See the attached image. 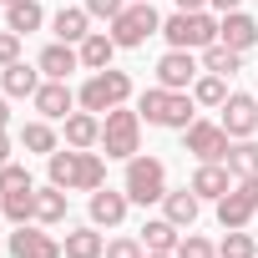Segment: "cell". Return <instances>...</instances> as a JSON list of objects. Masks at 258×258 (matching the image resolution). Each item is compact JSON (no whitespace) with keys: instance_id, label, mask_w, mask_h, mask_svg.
I'll return each instance as SVG.
<instances>
[{"instance_id":"cell-22","label":"cell","mask_w":258,"mask_h":258,"mask_svg":"<svg viewBox=\"0 0 258 258\" xmlns=\"http://www.w3.org/2000/svg\"><path fill=\"white\" fill-rule=\"evenodd\" d=\"M76 51H81V71H106V66H111V56H116L121 46L111 41V31H91Z\"/></svg>"},{"instance_id":"cell-42","label":"cell","mask_w":258,"mask_h":258,"mask_svg":"<svg viewBox=\"0 0 258 258\" xmlns=\"http://www.w3.org/2000/svg\"><path fill=\"white\" fill-rule=\"evenodd\" d=\"M0 6H16V0H0Z\"/></svg>"},{"instance_id":"cell-4","label":"cell","mask_w":258,"mask_h":258,"mask_svg":"<svg viewBox=\"0 0 258 258\" xmlns=\"http://www.w3.org/2000/svg\"><path fill=\"white\" fill-rule=\"evenodd\" d=\"M101 152L116 157V162L137 157V152H142V111H132V106H111V111L101 116Z\"/></svg>"},{"instance_id":"cell-20","label":"cell","mask_w":258,"mask_h":258,"mask_svg":"<svg viewBox=\"0 0 258 258\" xmlns=\"http://www.w3.org/2000/svg\"><path fill=\"white\" fill-rule=\"evenodd\" d=\"M91 16H86V6H61L56 16H51V31H56V41H66V46H81L91 31Z\"/></svg>"},{"instance_id":"cell-24","label":"cell","mask_w":258,"mask_h":258,"mask_svg":"<svg viewBox=\"0 0 258 258\" xmlns=\"http://www.w3.org/2000/svg\"><path fill=\"white\" fill-rule=\"evenodd\" d=\"M177 243H182L177 223H167V218H147L142 223V248L147 253H177Z\"/></svg>"},{"instance_id":"cell-1","label":"cell","mask_w":258,"mask_h":258,"mask_svg":"<svg viewBox=\"0 0 258 258\" xmlns=\"http://www.w3.org/2000/svg\"><path fill=\"white\" fill-rule=\"evenodd\" d=\"M46 172H51V182L56 187H66V192H96L101 182H106V157L101 152H81V147H56L51 157H46Z\"/></svg>"},{"instance_id":"cell-28","label":"cell","mask_w":258,"mask_h":258,"mask_svg":"<svg viewBox=\"0 0 258 258\" xmlns=\"http://www.w3.org/2000/svg\"><path fill=\"white\" fill-rule=\"evenodd\" d=\"M192 101H198V106H213V111H218V106L228 101V76H218V71H203V76L192 81Z\"/></svg>"},{"instance_id":"cell-30","label":"cell","mask_w":258,"mask_h":258,"mask_svg":"<svg viewBox=\"0 0 258 258\" xmlns=\"http://www.w3.org/2000/svg\"><path fill=\"white\" fill-rule=\"evenodd\" d=\"M21 147L51 157V152H56V126H51L46 116H41V121H26V126H21Z\"/></svg>"},{"instance_id":"cell-17","label":"cell","mask_w":258,"mask_h":258,"mask_svg":"<svg viewBox=\"0 0 258 258\" xmlns=\"http://www.w3.org/2000/svg\"><path fill=\"white\" fill-rule=\"evenodd\" d=\"M126 208H132V198L116 192V187H96V192H91V223H96V228H116V223L126 218Z\"/></svg>"},{"instance_id":"cell-7","label":"cell","mask_w":258,"mask_h":258,"mask_svg":"<svg viewBox=\"0 0 258 258\" xmlns=\"http://www.w3.org/2000/svg\"><path fill=\"white\" fill-rule=\"evenodd\" d=\"M0 213H6L16 228H21V223H36V182H31V172L16 167V162L0 167Z\"/></svg>"},{"instance_id":"cell-37","label":"cell","mask_w":258,"mask_h":258,"mask_svg":"<svg viewBox=\"0 0 258 258\" xmlns=\"http://www.w3.org/2000/svg\"><path fill=\"white\" fill-rule=\"evenodd\" d=\"M11 152H16V142H11V132H0V167L11 162Z\"/></svg>"},{"instance_id":"cell-11","label":"cell","mask_w":258,"mask_h":258,"mask_svg":"<svg viewBox=\"0 0 258 258\" xmlns=\"http://www.w3.org/2000/svg\"><path fill=\"white\" fill-rule=\"evenodd\" d=\"M6 248H11V258H66L61 238H51L46 223H21V228L11 233Z\"/></svg>"},{"instance_id":"cell-39","label":"cell","mask_w":258,"mask_h":258,"mask_svg":"<svg viewBox=\"0 0 258 258\" xmlns=\"http://www.w3.org/2000/svg\"><path fill=\"white\" fill-rule=\"evenodd\" d=\"M6 126H11V101L0 96V132H6Z\"/></svg>"},{"instance_id":"cell-40","label":"cell","mask_w":258,"mask_h":258,"mask_svg":"<svg viewBox=\"0 0 258 258\" xmlns=\"http://www.w3.org/2000/svg\"><path fill=\"white\" fill-rule=\"evenodd\" d=\"M177 11H208V0H177Z\"/></svg>"},{"instance_id":"cell-36","label":"cell","mask_w":258,"mask_h":258,"mask_svg":"<svg viewBox=\"0 0 258 258\" xmlns=\"http://www.w3.org/2000/svg\"><path fill=\"white\" fill-rule=\"evenodd\" d=\"M11 61H21V36L0 31V66H11Z\"/></svg>"},{"instance_id":"cell-35","label":"cell","mask_w":258,"mask_h":258,"mask_svg":"<svg viewBox=\"0 0 258 258\" xmlns=\"http://www.w3.org/2000/svg\"><path fill=\"white\" fill-rule=\"evenodd\" d=\"M126 11V0H86V16H96V21H116Z\"/></svg>"},{"instance_id":"cell-26","label":"cell","mask_w":258,"mask_h":258,"mask_svg":"<svg viewBox=\"0 0 258 258\" xmlns=\"http://www.w3.org/2000/svg\"><path fill=\"white\" fill-rule=\"evenodd\" d=\"M36 223H46V228L66 223V187H56V182L36 187Z\"/></svg>"},{"instance_id":"cell-15","label":"cell","mask_w":258,"mask_h":258,"mask_svg":"<svg viewBox=\"0 0 258 258\" xmlns=\"http://www.w3.org/2000/svg\"><path fill=\"white\" fill-rule=\"evenodd\" d=\"M233 182H238V177L228 172V162H198V172H192V182H187V187H192L203 203H218V198H228V192H233Z\"/></svg>"},{"instance_id":"cell-31","label":"cell","mask_w":258,"mask_h":258,"mask_svg":"<svg viewBox=\"0 0 258 258\" xmlns=\"http://www.w3.org/2000/svg\"><path fill=\"white\" fill-rule=\"evenodd\" d=\"M203 71H218V76H233V71H243V51H233V46L213 41V46L203 51Z\"/></svg>"},{"instance_id":"cell-10","label":"cell","mask_w":258,"mask_h":258,"mask_svg":"<svg viewBox=\"0 0 258 258\" xmlns=\"http://www.w3.org/2000/svg\"><path fill=\"white\" fill-rule=\"evenodd\" d=\"M233 137L223 132V121H192L182 132V152H192L198 162H228Z\"/></svg>"},{"instance_id":"cell-32","label":"cell","mask_w":258,"mask_h":258,"mask_svg":"<svg viewBox=\"0 0 258 258\" xmlns=\"http://www.w3.org/2000/svg\"><path fill=\"white\" fill-rule=\"evenodd\" d=\"M218 258H258V243L248 228H228V238L218 243Z\"/></svg>"},{"instance_id":"cell-5","label":"cell","mask_w":258,"mask_h":258,"mask_svg":"<svg viewBox=\"0 0 258 258\" xmlns=\"http://www.w3.org/2000/svg\"><path fill=\"white\" fill-rule=\"evenodd\" d=\"M121 192L132 198L137 208H147V203H162L167 198V167H162V157H126V177H121Z\"/></svg>"},{"instance_id":"cell-23","label":"cell","mask_w":258,"mask_h":258,"mask_svg":"<svg viewBox=\"0 0 258 258\" xmlns=\"http://www.w3.org/2000/svg\"><path fill=\"white\" fill-rule=\"evenodd\" d=\"M0 86H6V96H36L41 91V66H26V61L0 66Z\"/></svg>"},{"instance_id":"cell-14","label":"cell","mask_w":258,"mask_h":258,"mask_svg":"<svg viewBox=\"0 0 258 258\" xmlns=\"http://www.w3.org/2000/svg\"><path fill=\"white\" fill-rule=\"evenodd\" d=\"M218 41L248 56V51L258 46V21H253L248 11H228V16H218Z\"/></svg>"},{"instance_id":"cell-27","label":"cell","mask_w":258,"mask_h":258,"mask_svg":"<svg viewBox=\"0 0 258 258\" xmlns=\"http://www.w3.org/2000/svg\"><path fill=\"white\" fill-rule=\"evenodd\" d=\"M61 248H66V258H101L106 253V238L96 233V223H86V228H71Z\"/></svg>"},{"instance_id":"cell-6","label":"cell","mask_w":258,"mask_h":258,"mask_svg":"<svg viewBox=\"0 0 258 258\" xmlns=\"http://www.w3.org/2000/svg\"><path fill=\"white\" fill-rule=\"evenodd\" d=\"M162 36H167V46H177V51H208V46L218 41V21H213L208 11H172V16L162 21Z\"/></svg>"},{"instance_id":"cell-33","label":"cell","mask_w":258,"mask_h":258,"mask_svg":"<svg viewBox=\"0 0 258 258\" xmlns=\"http://www.w3.org/2000/svg\"><path fill=\"white\" fill-rule=\"evenodd\" d=\"M101 258H147V248H142V238H111Z\"/></svg>"},{"instance_id":"cell-21","label":"cell","mask_w":258,"mask_h":258,"mask_svg":"<svg viewBox=\"0 0 258 258\" xmlns=\"http://www.w3.org/2000/svg\"><path fill=\"white\" fill-rule=\"evenodd\" d=\"M66 147H81V152L101 147V116L96 111H71L66 116Z\"/></svg>"},{"instance_id":"cell-9","label":"cell","mask_w":258,"mask_h":258,"mask_svg":"<svg viewBox=\"0 0 258 258\" xmlns=\"http://www.w3.org/2000/svg\"><path fill=\"white\" fill-rule=\"evenodd\" d=\"M253 218H258V177H238L233 192L218 198V223L228 233V228H248Z\"/></svg>"},{"instance_id":"cell-38","label":"cell","mask_w":258,"mask_h":258,"mask_svg":"<svg viewBox=\"0 0 258 258\" xmlns=\"http://www.w3.org/2000/svg\"><path fill=\"white\" fill-rule=\"evenodd\" d=\"M208 6H213L218 16H228V11H238V6H243V0H208Z\"/></svg>"},{"instance_id":"cell-8","label":"cell","mask_w":258,"mask_h":258,"mask_svg":"<svg viewBox=\"0 0 258 258\" xmlns=\"http://www.w3.org/2000/svg\"><path fill=\"white\" fill-rule=\"evenodd\" d=\"M157 31H162V16L152 11V0H126V11L111 21V41L121 51L147 46V36H157Z\"/></svg>"},{"instance_id":"cell-19","label":"cell","mask_w":258,"mask_h":258,"mask_svg":"<svg viewBox=\"0 0 258 258\" xmlns=\"http://www.w3.org/2000/svg\"><path fill=\"white\" fill-rule=\"evenodd\" d=\"M198 213H203V198H198L192 187H167V198H162V218H167V223L192 228V223H198Z\"/></svg>"},{"instance_id":"cell-13","label":"cell","mask_w":258,"mask_h":258,"mask_svg":"<svg viewBox=\"0 0 258 258\" xmlns=\"http://www.w3.org/2000/svg\"><path fill=\"white\" fill-rule=\"evenodd\" d=\"M203 76V61L192 56V51H167L162 61H157V86H167V91H192V81Z\"/></svg>"},{"instance_id":"cell-34","label":"cell","mask_w":258,"mask_h":258,"mask_svg":"<svg viewBox=\"0 0 258 258\" xmlns=\"http://www.w3.org/2000/svg\"><path fill=\"white\" fill-rule=\"evenodd\" d=\"M177 258H218V248H213L208 238H198V233H187V238L177 243Z\"/></svg>"},{"instance_id":"cell-2","label":"cell","mask_w":258,"mask_h":258,"mask_svg":"<svg viewBox=\"0 0 258 258\" xmlns=\"http://www.w3.org/2000/svg\"><path fill=\"white\" fill-rule=\"evenodd\" d=\"M137 111H142V121L167 126V132H187V126L198 121L192 91H167V86H147V91L137 96Z\"/></svg>"},{"instance_id":"cell-41","label":"cell","mask_w":258,"mask_h":258,"mask_svg":"<svg viewBox=\"0 0 258 258\" xmlns=\"http://www.w3.org/2000/svg\"><path fill=\"white\" fill-rule=\"evenodd\" d=\"M147 258H177V253H147Z\"/></svg>"},{"instance_id":"cell-25","label":"cell","mask_w":258,"mask_h":258,"mask_svg":"<svg viewBox=\"0 0 258 258\" xmlns=\"http://www.w3.org/2000/svg\"><path fill=\"white\" fill-rule=\"evenodd\" d=\"M46 26V11H41V0H16V6H6V31L16 36H31Z\"/></svg>"},{"instance_id":"cell-18","label":"cell","mask_w":258,"mask_h":258,"mask_svg":"<svg viewBox=\"0 0 258 258\" xmlns=\"http://www.w3.org/2000/svg\"><path fill=\"white\" fill-rule=\"evenodd\" d=\"M36 66H41V76H46V81H66L71 71H81V51H76V46H66V41H56V46H46V51H41V61H36Z\"/></svg>"},{"instance_id":"cell-29","label":"cell","mask_w":258,"mask_h":258,"mask_svg":"<svg viewBox=\"0 0 258 258\" xmlns=\"http://www.w3.org/2000/svg\"><path fill=\"white\" fill-rule=\"evenodd\" d=\"M228 172L233 177H258V142L253 137H238L228 147Z\"/></svg>"},{"instance_id":"cell-12","label":"cell","mask_w":258,"mask_h":258,"mask_svg":"<svg viewBox=\"0 0 258 258\" xmlns=\"http://www.w3.org/2000/svg\"><path fill=\"white\" fill-rule=\"evenodd\" d=\"M218 121H223V132L238 142V137H253L258 132V96L248 91H228V101L218 106Z\"/></svg>"},{"instance_id":"cell-3","label":"cell","mask_w":258,"mask_h":258,"mask_svg":"<svg viewBox=\"0 0 258 258\" xmlns=\"http://www.w3.org/2000/svg\"><path fill=\"white\" fill-rule=\"evenodd\" d=\"M132 101V76L126 71H116V66H106V71H91L86 81H81V91H76V106L81 111H111V106H126Z\"/></svg>"},{"instance_id":"cell-16","label":"cell","mask_w":258,"mask_h":258,"mask_svg":"<svg viewBox=\"0 0 258 258\" xmlns=\"http://www.w3.org/2000/svg\"><path fill=\"white\" fill-rule=\"evenodd\" d=\"M31 101H36V111H41L46 121H66L71 106H76V91H71L66 81H41V91H36Z\"/></svg>"}]
</instances>
